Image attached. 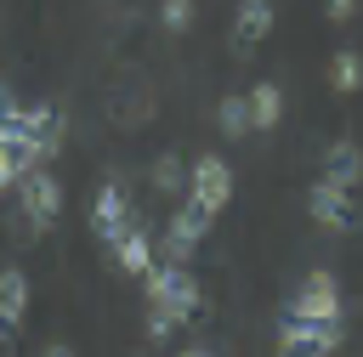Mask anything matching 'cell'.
I'll return each mask as SVG.
<instances>
[{
  "label": "cell",
  "mask_w": 363,
  "mask_h": 357,
  "mask_svg": "<svg viewBox=\"0 0 363 357\" xmlns=\"http://www.w3.org/2000/svg\"><path fill=\"white\" fill-rule=\"evenodd\" d=\"M108 113L119 130H136L142 119H153V85L142 74H119L113 79V96H108Z\"/></svg>",
  "instance_id": "cell-6"
},
{
  "label": "cell",
  "mask_w": 363,
  "mask_h": 357,
  "mask_svg": "<svg viewBox=\"0 0 363 357\" xmlns=\"http://www.w3.org/2000/svg\"><path fill=\"white\" fill-rule=\"evenodd\" d=\"M17 176H23V170H17V159L0 147V193H6V187H17Z\"/></svg>",
  "instance_id": "cell-22"
},
{
  "label": "cell",
  "mask_w": 363,
  "mask_h": 357,
  "mask_svg": "<svg viewBox=\"0 0 363 357\" xmlns=\"http://www.w3.org/2000/svg\"><path fill=\"white\" fill-rule=\"evenodd\" d=\"M210 215H216V210H204L199 198H182V210L170 215V227H176L182 238H193V244H199V238L210 232Z\"/></svg>",
  "instance_id": "cell-17"
},
{
  "label": "cell",
  "mask_w": 363,
  "mask_h": 357,
  "mask_svg": "<svg viewBox=\"0 0 363 357\" xmlns=\"http://www.w3.org/2000/svg\"><path fill=\"white\" fill-rule=\"evenodd\" d=\"M130 221H136V204H130V193L119 187V176H108L102 193H96V204H91V232H96V244L113 249V238H119Z\"/></svg>",
  "instance_id": "cell-4"
},
{
  "label": "cell",
  "mask_w": 363,
  "mask_h": 357,
  "mask_svg": "<svg viewBox=\"0 0 363 357\" xmlns=\"http://www.w3.org/2000/svg\"><path fill=\"white\" fill-rule=\"evenodd\" d=\"M193 249H199L193 238H182L176 227H164V238H159V261H170V266H187V261H193Z\"/></svg>",
  "instance_id": "cell-20"
},
{
  "label": "cell",
  "mask_w": 363,
  "mask_h": 357,
  "mask_svg": "<svg viewBox=\"0 0 363 357\" xmlns=\"http://www.w3.org/2000/svg\"><path fill=\"white\" fill-rule=\"evenodd\" d=\"M323 181H335V187H357V181H363V153H357V142H335V147L323 153Z\"/></svg>",
  "instance_id": "cell-12"
},
{
  "label": "cell",
  "mask_w": 363,
  "mask_h": 357,
  "mask_svg": "<svg viewBox=\"0 0 363 357\" xmlns=\"http://www.w3.org/2000/svg\"><path fill=\"white\" fill-rule=\"evenodd\" d=\"M244 102H250V130H272V125L284 119V91H278L272 79H261Z\"/></svg>",
  "instance_id": "cell-14"
},
{
  "label": "cell",
  "mask_w": 363,
  "mask_h": 357,
  "mask_svg": "<svg viewBox=\"0 0 363 357\" xmlns=\"http://www.w3.org/2000/svg\"><path fill=\"white\" fill-rule=\"evenodd\" d=\"M23 312H28V278L17 266H6L0 272V329H17Z\"/></svg>",
  "instance_id": "cell-13"
},
{
  "label": "cell",
  "mask_w": 363,
  "mask_h": 357,
  "mask_svg": "<svg viewBox=\"0 0 363 357\" xmlns=\"http://www.w3.org/2000/svg\"><path fill=\"white\" fill-rule=\"evenodd\" d=\"M23 113V102H17V91L11 85H0V119H17Z\"/></svg>",
  "instance_id": "cell-23"
},
{
  "label": "cell",
  "mask_w": 363,
  "mask_h": 357,
  "mask_svg": "<svg viewBox=\"0 0 363 357\" xmlns=\"http://www.w3.org/2000/svg\"><path fill=\"white\" fill-rule=\"evenodd\" d=\"M142 278H147V300H153V306H164V312H176L182 323H187V317H193V312L204 306V289H199V278H193L187 266L153 261V266H147Z\"/></svg>",
  "instance_id": "cell-1"
},
{
  "label": "cell",
  "mask_w": 363,
  "mask_h": 357,
  "mask_svg": "<svg viewBox=\"0 0 363 357\" xmlns=\"http://www.w3.org/2000/svg\"><path fill=\"white\" fill-rule=\"evenodd\" d=\"M187 198H199L204 210H227V198H233V170H227V159H216V153L193 159V170H187Z\"/></svg>",
  "instance_id": "cell-7"
},
{
  "label": "cell",
  "mask_w": 363,
  "mask_h": 357,
  "mask_svg": "<svg viewBox=\"0 0 363 357\" xmlns=\"http://www.w3.org/2000/svg\"><path fill=\"white\" fill-rule=\"evenodd\" d=\"M17 198H23V215L34 221V232H45V227L62 215V181H57L45 164H34V170L17 176Z\"/></svg>",
  "instance_id": "cell-2"
},
{
  "label": "cell",
  "mask_w": 363,
  "mask_h": 357,
  "mask_svg": "<svg viewBox=\"0 0 363 357\" xmlns=\"http://www.w3.org/2000/svg\"><path fill=\"white\" fill-rule=\"evenodd\" d=\"M284 312L289 317H340V283L329 272H312V278H301V289L289 295Z\"/></svg>",
  "instance_id": "cell-8"
},
{
  "label": "cell",
  "mask_w": 363,
  "mask_h": 357,
  "mask_svg": "<svg viewBox=\"0 0 363 357\" xmlns=\"http://www.w3.org/2000/svg\"><path fill=\"white\" fill-rule=\"evenodd\" d=\"M340 346V317H289L278 323V351L312 357V351H335Z\"/></svg>",
  "instance_id": "cell-3"
},
{
  "label": "cell",
  "mask_w": 363,
  "mask_h": 357,
  "mask_svg": "<svg viewBox=\"0 0 363 357\" xmlns=\"http://www.w3.org/2000/svg\"><path fill=\"white\" fill-rule=\"evenodd\" d=\"M323 11H329V23H346L357 11V0H323Z\"/></svg>",
  "instance_id": "cell-24"
},
{
  "label": "cell",
  "mask_w": 363,
  "mask_h": 357,
  "mask_svg": "<svg viewBox=\"0 0 363 357\" xmlns=\"http://www.w3.org/2000/svg\"><path fill=\"white\" fill-rule=\"evenodd\" d=\"M193 17H199V0H159V23H164L170 34L193 28Z\"/></svg>",
  "instance_id": "cell-19"
},
{
  "label": "cell",
  "mask_w": 363,
  "mask_h": 357,
  "mask_svg": "<svg viewBox=\"0 0 363 357\" xmlns=\"http://www.w3.org/2000/svg\"><path fill=\"white\" fill-rule=\"evenodd\" d=\"M272 34V0H238L233 11V57H250Z\"/></svg>",
  "instance_id": "cell-10"
},
{
  "label": "cell",
  "mask_w": 363,
  "mask_h": 357,
  "mask_svg": "<svg viewBox=\"0 0 363 357\" xmlns=\"http://www.w3.org/2000/svg\"><path fill=\"white\" fill-rule=\"evenodd\" d=\"M113 255H119V266L130 272V278H142L147 266H153V238H147V227H142V215L113 238Z\"/></svg>",
  "instance_id": "cell-11"
},
{
  "label": "cell",
  "mask_w": 363,
  "mask_h": 357,
  "mask_svg": "<svg viewBox=\"0 0 363 357\" xmlns=\"http://www.w3.org/2000/svg\"><path fill=\"white\" fill-rule=\"evenodd\" d=\"M306 210H312V221L318 227H329V232H352L357 227V198H352V187H335V181H318L312 193H306Z\"/></svg>",
  "instance_id": "cell-5"
},
{
  "label": "cell",
  "mask_w": 363,
  "mask_h": 357,
  "mask_svg": "<svg viewBox=\"0 0 363 357\" xmlns=\"http://www.w3.org/2000/svg\"><path fill=\"white\" fill-rule=\"evenodd\" d=\"M329 85H335V91H357V85H363V57H357L352 45L335 51V62H329Z\"/></svg>",
  "instance_id": "cell-16"
},
{
  "label": "cell",
  "mask_w": 363,
  "mask_h": 357,
  "mask_svg": "<svg viewBox=\"0 0 363 357\" xmlns=\"http://www.w3.org/2000/svg\"><path fill=\"white\" fill-rule=\"evenodd\" d=\"M176 323H182L176 312H164V306H153V300H147V340H170V334H176Z\"/></svg>",
  "instance_id": "cell-21"
},
{
  "label": "cell",
  "mask_w": 363,
  "mask_h": 357,
  "mask_svg": "<svg viewBox=\"0 0 363 357\" xmlns=\"http://www.w3.org/2000/svg\"><path fill=\"white\" fill-rule=\"evenodd\" d=\"M23 119H28V130H34L40 164H51V159L62 153V136H68V113H62L57 102H34V108H23Z\"/></svg>",
  "instance_id": "cell-9"
},
{
  "label": "cell",
  "mask_w": 363,
  "mask_h": 357,
  "mask_svg": "<svg viewBox=\"0 0 363 357\" xmlns=\"http://www.w3.org/2000/svg\"><path fill=\"white\" fill-rule=\"evenodd\" d=\"M216 125H221L227 136H244V130H250V102H244V96H221Z\"/></svg>",
  "instance_id": "cell-18"
},
{
  "label": "cell",
  "mask_w": 363,
  "mask_h": 357,
  "mask_svg": "<svg viewBox=\"0 0 363 357\" xmlns=\"http://www.w3.org/2000/svg\"><path fill=\"white\" fill-rule=\"evenodd\" d=\"M147 181H153V193H164V198H176V193L187 187V170H182V153H159V159H153V170H147Z\"/></svg>",
  "instance_id": "cell-15"
}]
</instances>
